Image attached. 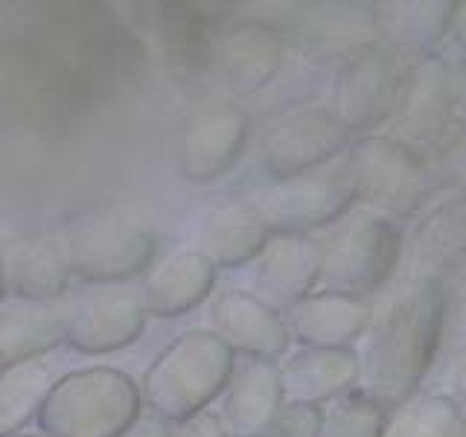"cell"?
I'll list each match as a JSON object with an SVG mask.
<instances>
[{"label": "cell", "instance_id": "obj_22", "mask_svg": "<svg viewBox=\"0 0 466 437\" xmlns=\"http://www.w3.org/2000/svg\"><path fill=\"white\" fill-rule=\"evenodd\" d=\"M169 434H172L169 422L149 414V417H137L131 426H126L116 437H169Z\"/></svg>", "mask_w": 466, "mask_h": 437}, {"label": "cell", "instance_id": "obj_24", "mask_svg": "<svg viewBox=\"0 0 466 437\" xmlns=\"http://www.w3.org/2000/svg\"><path fill=\"white\" fill-rule=\"evenodd\" d=\"M12 437H44V434H12Z\"/></svg>", "mask_w": 466, "mask_h": 437}, {"label": "cell", "instance_id": "obj_6", "mask_svg": "<svg viewBox=\"0 0 466 437\" xmlns=\"http://www.w3.org/2000/svg\"><path fill=\"white\" fill-rule=\"evenodd\" d=\"M248 143V117L233 106H216L189 120L178 146V172L208 184L239 160Z\"/></svg>", "mask_w": 466, "mask_h": 437}, {"label": "cell", "instance_id": "obj_2", "mask_svg": "<svg viewBox=\"0 0 466 437\" xmlns=\"http://www.w3.org/2000/svg\"><path fill=\"white\" fill-rule=\"evenodd\" d=\"M140 388L120 368L58 376L38 412L44 437H116L140 417Z\"/></svg>", "mask_w": 466, "mask_h": 437}, {"label": "cell", "instance_id": "obj_12", "mask_svg": "<svg viewBox=\"0 0 466 437\" xmlns=\"http://www.w3.org/2000/svg\"><path fill=\"white\" fill-rule=\"evenodd\" d=\"M268 230L254 201H230L201 218L196 242L213 269H237L259 257L268 242Z\"/></svg>", "mask_w": 466, "mask_h": 437}, {"label": "cell", "instance_id": "obj_5", "mask_svg": "<svg viewBox=\"0 0 466 437\" xmlns=\"http://www.w3.org/2000/svg\"><path fill=\"white\" fill-rule=\"evenodd\" d=\"M208 324L216 339H222L233 353H245L248 359L274 361L289 347L283 318L251 291L228 289L216 295L208 310Z\"/></svg>", "mask_w": 466, "mask_h": 437}, {"label": "cell", "instance_id": "obj_3", "mask_svg": "<svg viewBox=\"0 0 466 437\" xmlns=\"http://www.w3.org/2000/svg\"><path fill=\"white\" fill-rule=\"evenodd\" d=\"M65 237L70 274L85 286H114L143 274L155 262L152 230L116 216H99L70 228Z\"/></svg>", "mask_w": 466, "mask_h": 437}, {"label": "cell", "instance_id": "obj_21", "mask_svg": "<svg viewBox=\"0 0 466 437\" xmlns=\"http://www.w3.org/2000/svg\"><path fill=\"white\" fill-rule=\"evenodd\" d=\"M169 437H230V434L225 429L222 417H218L216 412H210V408H204V412L175 422Z\"/></svg>", "mask_w": 466, "mask_h": 437}, {"label": "cell", "instance_id": "obj_18", "mask_svg": "<svg viewBox=\"0 0 466 437\" xmlns=\"http://www.w3.org/2000/svg\"><path fill=\"white\" fill-rule=\"evenodd\" d=\"M53 382L56 373L41 359L0 371V437L18 434L29 420L38 417Z\"/></svg>", "mask_w": 466, "mask_h": 437}, {"label": "cell", "instance_id": "obj_15", "mask_svg": "<svg viewBox=\"0 0 466 437\" xmlns=\"http://www.w3.org/2000/svg\"><path fill=\"white\" fill-rule=\"evenodd\" d=\"M359 376V359L350 350H318L309 347L291 356L280 368L283 402L320 405L339 400Z\"/></svg>", "mask_w": 466, "mask_h": 437}, {"label": "cell", "instance_id": "obj_19", "mask_svg": "<svg viewBox=\"0 0 466 437\" xmlns=\"http://www.w3.org/2000/svg\"><path fill=\"white\" fill-rule=\"evenodd\" d=\"M385 414L368 393H344L320 422V437H382Z\"/></svg>", "mask_w": 466, "mask_h": 437}, {"label": "cell", "instance_id": "obj_14", "mask_svg": "<svg viewBox=\"0 0 466 437\" xmlns=\"http://www.w3.org/2000/svg\"><path fill=\"white\" fill-rule=\"evenodd\" d=\"M65 341L62 303L0 300V371L41 359Z\"/></svg>", "mask_w": 466, "mask_h": 437}, {"label": "cell", "instance_id": "obj_20", "mask_svg": "<svg viewBox=\"0 0 466 437\" xmlns=\"http://www.w3.org/2000/svg\"><path fill=\"white\" fill-rule=\"evenodd\" d=\"M320 422H324L320 405L283 402L257 437H320Z\"/></svg>", "mask_w": 466, "mask_h": 437}, {"label": "cell", "instance_id": "obj_4", "mask_svg": "<svg viewBox=\"0 0 466 437\" xmlns=\"http://www.w3.org/2000/svg\"><path fill=\"white\" fill-rule=\"evenodd\" d=\"M65 341L85 356L116 353L135 344L146 327L140 291L128 283L87 286L62 303Z\"/></svg>", "mask_w": 466, "mask_h": 437}, {"label": "cell", "instance_id": "obj_16", "mask_svg": "<svg viewBox=\"0 0 466 437\" xmlns=\"http://www.w3.org/2000/svg\"><path fill=\"white\" fill-rule=\"evenodd\" d=\"M283 324L298 341L309 347L344 350L350 341L361 335L364 324H368V312L350 298L320 295V298L298 300L295 306H289V315Z\"/></svg>", "mask_w": 466, "mask_h": 437}, {"label": "cell", "instance_id": "obj_17", "mask_svg": "<svg viewBox=\"0 0 466 437\" xmlns=\"http://www.w3.org/2000/svg\"><path fill=\"white\" fill-rule=\"evenodd\" d=\"M280 62V44L259 26H237L225 36L218 47V65H222L225 82L239 94H251L262 87Z\"/></svg>", "mask_w": 466, "mask_h": 437}, {"label": "cell", "instance_id": "obj_13", "mask_svg": "<svg viewBox=\"0 0 466 437\" xmlns=\"http://www.w3.org/2000/svg\"><path fill=\"white\" fill-rule=\"evenodd\" d=\"M257 259V298L268 303L271 310L274 306H295L298 300H303L315 277L320 274V266H324L318 245L300 237H277L266 242Z\"/></svg>", "mask_w": 466, "mask_h": 437}, {"label": "cell", "instance_id": "obj_7", "mask_svg": "<svg viewBox=\"0 0 466 437\" xmlns=\"http://www.w3.org/2000/svg\"><path fill=\"white\" fill-rule=\"evenodd\" d=\"M216 283L213 262L198 248H181L155 259L140 277V300L146 315L175 318L210 298Z\"/></svg>", "mask_w": 466, "mask_h": 437}, {"label": "cell", "instance_id": "obj_23", "mask_svg": "<svg viewBox=\"0 0 466 437\" xmlns=\"http://www.w3.org/2000/svg\"><path fill=\"white\" fill-rule=\"evenodd\" d=\"M6 295V280H4V254H0V300Z\"/></svg>", "mask_w": 466, "mask_h": 437}, {"label": "cell", "instance_id": "obj_10", "mask_svg": "<svg viewBox=\"0 0 466 437\" xmlns=\"http://www.w3.org/2000/svg\"><path fill=\"white\" fill-rule=\"evenodd\" d=\"M341 146V128L324 111H298L268 128L262 160L277 178H295L327 160Z\"/></svg>", "mask_w": 466, "mask_h": 437}, {"label": "cell", "instance_id": "obj_8", "mask_svg": "<svg viewBox=\"0 0 466 437\" xmlns=\"http://www.w3.org/2000/svg\"><path fill=\"white\" fill-rule=\"evenodd\" d=\"M350 201V181L339 172L329 175H295L280 187L262 193L254 204L268 228L298 230L324 225L339 216Z\"/></svg>", "mask_w": 466, "mask_h": 437}, {"label": "cell", "instance_id": "obj_1", "mask_svg": "<svg viewBox=\"0 0 466 437\" xmlns=\"http://www.w3.org/2000/svg\"><path fill=\"white\" fill-rule=\"evenodd\" d=\"M237 353L210 330H187L172 339L143 376L140 400L167 422H181L222 397Z\"/></svg>", "mask_w": 466, "mask_h": 437}, {"label": "cell", "instance_id": "obj_11", "mask_svg": "<svg viewBox=\"0 0 466 437\" xmlns=\"http://www.w3.org/2000/svg\"><path fill=\"white\" fill-rule=\"evenodd\" d=\"M222 400V422L233 437H257L283 405L280 368L266 359H248L233 368Z\"/></svg>", "mask_w": 466, "mask_h": 437}, {"label": "cell", "instance_id": "obj_9", "mask_svg": "<svg viewBox=\"0 0 466 437\" xmlns=\"http://www.w3.org/2000/svg\"><path fill=\"white\" fill-rule=\"evenodd\" d=\"M4 280L12 298L56 303L73 280L62 233H35L15 242L4 254Z\"/></svg>", "mask_w": 466, "mask_h": 437}]
</instances>
